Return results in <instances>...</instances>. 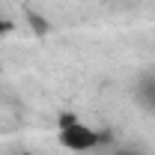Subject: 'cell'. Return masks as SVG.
<instances>
[{"label": "cell", "instance_id": "6da1fadb", "mask_svg": "<svg viewBox=\"0 0 155 155\" xmlns=\"http://www.w3.org/2000/svg\"><path fill=\"white\" fill-rule=\"evenodd\" d=\"M57 140L66 149H72V152H90V149L101 146L107 140V134L104 131H96L93 125L81 122L72 114H63L60 116V125H57Z\"/></svg>", "mask_w": 155, "mask_h": 155}, {"label": "cell", "instance_id": "7a4b0ae2", "mask_svg": "<svg viewBox=\"0 0 155 155\" xmlns=\"http://www.w3.org/2000/svg\"><path fill=\"white\" fill-rule=\"evenodd\" d=\"M134 98L143 110L155 114V72H143L134 84Z\"/></svg>", "mask_w": 155, "mask_h": 155}, {"label": "cell", "instance_id": "3957f363", "mask_svg": "<svg viewBox=\"0 0 155 155\" xmlns=\"http://www.w3.org/2000/svg\"><path fill=\"white\" fill-rule=\"evenodd\" d=\"M110 155H143L140 149H134V146H119V149H114Z\"/></svg>", "mask_w": 155, "mask_h": 155}, {"label": "cell", "instance_id": "277c9868", "mask_svg": "<svg viewBox=\"0 0 155 155\" xmlns=\"http://www.w3.org/2000/svg\"><path fill=\"white\" fill-rule=\"evenodd\" d=\"M12 30V21H6V18H0V36H6Z\"/></svg>", "mask_w": 155, "mask_h": 155}, {"label": "cell", "instance_id": "5b68a950", "mask_svg": "<svg viewBox=\"0 0 155 155\" xmlns=\"http://www.w3.org/2000/svg\"><path fill=\"white\" fill-rule=\"evenodd\" d=\"M114 3H131V0H114Z\"/></svg>", "mask_w": 155, "mask_h": 155}]
</instances>
